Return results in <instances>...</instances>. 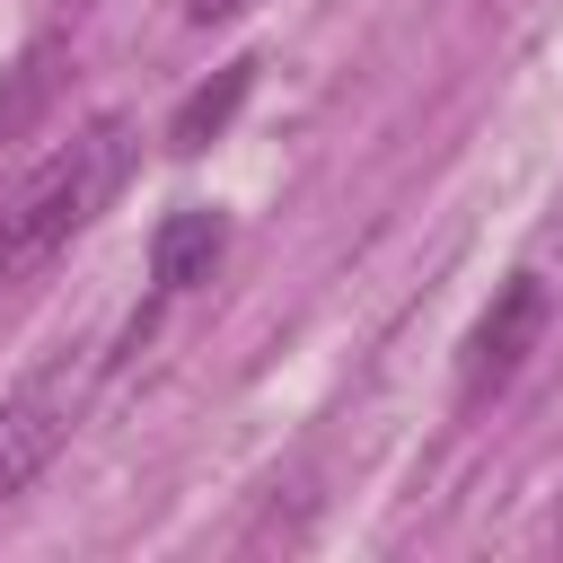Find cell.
<instances>
[{"mask_svg":"<svg viewBox=\"0 0 563 563\" xmlns=\"http://www.w3.org/2000/svg\"><path fill=\"white\" fill-rule=\"evenodd\" d=\"M123 167H132V123H123V114H97V123L70 132L35 176H18V194L0 202V290L35 282V273L114 202Z\"/></svg>","mask_w":563,"mask_h":563,"instance_id":"cell-1","label":"cell"},{"mask_svg":"<svg viewBox=\"0 0 563 563\" xmlns=\"http://www.w3.org/2000/svg\"><path fill=\"white\" fill-rule=\"evenodd\" d=\"M545 317H554V290H545V273H510L501 290H493V308L466 325V343H457V405L475 413V405H493L519 369H528V352L545 343Z\"/></svg>","mask_w":563,"mask_h":563,"instance_id":"cell-2","label":"cell"},{"mask_svg":"<svg viewBox=\"0 0 563 563\" xmlns=\"http://www.w3.org/2000/svg\"><path fill=\"white\" fill-rule=\"evenodd\" d=\"M70 413H79V378H70V361H53V369H35L26 387L0 396V501L26 493V484L62 457Z\"/></svg>","mask_w":563,"mask_h":563,"instance_id":"cell-3","label":"cell"},{"mask_svg":"<svg viewBox=\"0 0 563 563\" xmlns=\"http://www.w3.org/2000/svg\"><path fill=\"white\" fill-rule=\"evenodd\" d=\"M220 255H229V211H211V202L167 211V220L150 229V282H158V299L202 290V282L220 273Z\"/></svg>","mask_w":563,"mask_h":563,"instance_id":"cell-4","label":"cell"},{"mask_svg":"<svg viewBox=\"0 0 563 563\" xmlns=\"http://www.w3.org/2000/svg\"><path fill=\"white\" fill-rule=\"evenodd\" d=\"M246 97H255V62L238 53V62H220V70H211L176 114H167V150H176V158H202V150L238 123V106H246Z\"/></svg>","mask_w":563,"mask_h":563,"instance_id":"cell-5","label":"cell"},{"mask_svg":"<svg viewBox=\"0 0 563 563\" xmlns=\"http://www.w3.org/2000/svg\"><path fill=\"white\" fill-rule=\"evenodd\" d=\"M62 62H70V44H62V35H35V44L0 70V150L44 123V106H53V88H62Z\"/></svg>","mask_w":563,"mask_h":563,"instance_id":"cell-6","label":"cell"}]
</instances>
